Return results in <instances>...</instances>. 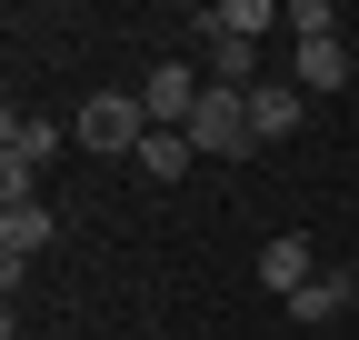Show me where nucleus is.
<instances>
[{"instance_id":"obj_1","label":"nucleus","mask_w":359,"mask_h":340,"mask_svg":"<svg viewBox=\"0 0 359 340\" xmlns=\"http://www.w3.org/2000/svg\"><path fill=\"white\" fill-rule=\"evenodd\" d=\"M70 140H80V150H100V160H140V140H150V110H140V91H100V100H80Z\"/></svg>"},{"instance_id":"obj_2","label":"nucleus","mask_w":359,"mask_h":340,"mask_svg":"<svg viewBox=\"0 0 359 340\" xmlns=\"http://www.w3.org/2000/svg\"><path fill=\"white\" fill-rule=\"evenodd\" d=\"M259 131H250V91H210L200 110H190V150L200 160H240Z\"/></svg>"},{"instance_id":"obj_3","label":"nucleus","mask_w":359,"mask_h":340,"mask_svg":"<svg viewBox=\"0 0 359 340\" xmlns=\"http://www.w3.org/2000/svg\"><path fill=\"white\" fill-rule=\"evenodd\" d=\"M210 100V80L200 70H180V60H160L150 80H140V110H150V131H190V110Z\"/></svg>"},{"instance_id":"obj_4","label":"nucleus","mask_w":359,"mask_h":340,"mask_svg":"<svg viewBox=\"0 0 359 340\" xmlns=\"http://www.w3.org/2000/svg\"><path fill=\"white\" fill-rule=\"evenodd\" d=\"M50 240H60L50 200H0V270H11V280H20V261H40Z\"/></svg>"},{"instance_id":"obj_5","label":"nucleus","mask_w":359,"mask_h":340,"mask_svg":"<svg viewBox=\"0 0 359 340\" xmlns=\"http://www.w3.org/2000/svg\"><path fill=\"white\" fill-rule=\"evenodd\" d=\"M299 120H309V91H299V80H259V91H250V131L259 140H290Z\"/></svg>"},{"instance_id":"obj_6","label":"nucleus","mask_w":359,"mask_h":340,"mask_svg":"<svg viewBox=\"0 0 359 340\" xmlns=\"http://www.w3.org/2000/svg\"><path fill=\"white\" fill-rule=\"evenodd\" d=\"M259 280H269V290H280V301H299V290H309V280H320V261H309V240H299V230H280V240H269V250H259Z\"/></svg>"},{"instance_id":"obj_7","label":"nucleus","mask_w":359,"mask_h":340,"mask_svg":"<svg viewBox=\"0 0 359 340\" xmlns=\"http://www.w3.org/2000/svg\"><path fill=\"white\" fill-rule=\"evenodd\" d=\"M290 80H299V91H339V80H349V40H339V30H330V40H299V70H290Z\"/></svg>"},{"instance_id":"obj_8","label":"nucleus","mask_w":359,"mask_h":340,"mask_svg":"<svg viewBox=\"0 0 359 340\" xmlns=\"http://www.w3.org/2000/svg\"><path fill=\"white\" fill-rule=\"evenodd\" d=\"M349 301H359V280H349V270H320V280H309L299 301H290V320H309V330H320V320H339Z\"/></svg>"},{"instance_id":"obj_9","label":"nucleus","mask_w":359,"mask_h":340,"mask_svg":"<svg viewBox=\"0 0 359 340\" xmlns=\"http://www.w3.org/2000/svg\"><path fill=\"white\" fill-rule=\"evenodd\" d=\"M210 30H230V40H250L259 51V30H280V11H269V0H219V11H200Z\"/></svg>"},{"instance_id":"obj_10","label":"nucleus","mask_w":359,"mask_h":340,"mask_svg":"<svg viewBox=\"0 0 359 340\" xmlns=\"http://www.w3.org/2000/svg\"><path fill=\"white\" fill-rule=\"evenodd\" d=\"M190 160H200V150H190V131H150V140H140V181H180Z\"/></svg>"},{"instance_id":"obj_11","label":"nucleus","mask_w":359,"mask_h":340,"mask_svg":"<svg viewBox=\"0 0 359 340\" xmlns=\"http://www.w3.org/2000/svg\"><path fill=\"white\" fill-rule=\"evenodd\" d=\"M290 30H299V40H330L339 20H330V0H290Z\"/></svg>"}]
</instances>
